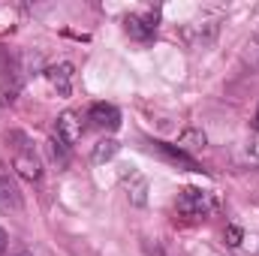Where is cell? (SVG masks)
<instances>
[{
    "instance_id": "5b68a950",
    "label": "cell",
    "mask_w": 259,
    "mask_h": 256,
    "mask_svg": "<svg viewBox=\"0 0 259 256\" xmlns=\"http://www.w3.org/2000/svg\"><path fill=\"white\" fill-rule=\"evenodd\" d=\"M88 121H91V127L103 130V133H115L121 127V112L112 103H94L88 112Z\"/></svg>"
},
{
    "instance_id": "7a4b0ae2",
    "label": "cell",
    "mask_w": 259,
    "mask_h": 256,
    "mask_svg": "<svg viewBox=\"0 0 259 256\" xmlns=\"http://www.w3.org/2000/svg\"><path fill=\"white\" fill-rule=\"evenodd\" d=\"M211 196L208 190H199V187H184L178 196V214L187 217V220H202L208 211H211Z\"/></svg>"
},
{
    "instance_id": "8992f818",
    "label": "cell",
    "mask_w": 259,
    "mask_h": 256,
    "mask_svg": "<svg viewBox=\"0 0 259 256\" xmlns=\"http://www.w3.org/2000/svg\"><path fill=\"white\" fill-rule=\"evenodd\" d=\"M0 208H12V211H18L21 208V193H18V184H15V178H12V172L0 163Z\"/></svg>"
},
{
    "instance_id": "4fadbf2b",
    "label": "cell",
    "mask_w": 259,
    "mask_h": 256,
    "mask_svg": "<svg viewBox=\"0 0 259 256\" xmlns=\"http://www.w3.org/2000/svg\"><path fill=\"white\" fill-rule=\"evenodd\" d=\"M226 241H229L232 247H238V244H241V229H238V226H229V229H226Z\"/></svg>"
},
{
    "instance_id": "52a82bcc",
    "label": "cell",
    "mask_w": 259,
    "mask_h": 256,
    "mask_svg": "<svg viewBox=\"0 0 259 256\" xmlns=\"http://www.w3.org/2000/svg\"><path fill=\"white\" fill-rule=\"evenodd\" d=\"M78 139H81V121H78V115L75 112H64L58 118V142H64L66 148H69Z\"/></svg>"
},
{
    "instance_id": "3957f363",
    "label": "cell",
    "mask_w": 259,
    "mask_h": 256,
    "mask_svg": "<svg viewBox=\"0 0 259 256\" xmlns=\"http://www.w3.org/2000/svg\"><path fill=\"white\" fill-rule=\"evenodd\" d=\"M124 30L133 39L148 42L157 33V12H133V15H127L124 18Z\"/></svg>"
},
{
    "instance_id": "5bb4252c",
    "label": "cell",
    "mask_w": 259,
    "mask_h": 256,
    "mask_svg": "<svg viewBox=\"0 0 259 256\" xmlns=\"http://www.w3.org/2000/svg\"><path fill=\"white\" fill-rule=\"evenodd\" d=\"M6 250H9V235H6V229L0 226V256L6 253Z\"/></svg>"
},
{
    "instance_id": "8fae6325",
    "label": "cell",
    "mask_w": 259,
    "mask_h": 256,
    "mask_svg": "<svg viewBox=\"0 0 259 256\" xmlns=\"http://www.w3.org/2000/svg\"><path fill=\"white\" fill-rule=\"evenodd\" d=\"M244 64H250L253 69H259V36H253L244 49Z\"/></svg>"
},
{
    "instance_id": "ba28073f",
    "label": "cell",
    "mask_w": 259,
    "mask_h": 256,
    "mask_svg": "<svg viewBox=\"0 0 259 256\" xmlns=\"http://www.w3.org/2000/svg\"><path fill=\"white\" fill-rule=\"evenodd\" d=\"M46 78H49V84H52L61 97H66V94L72 91V66L69 64L49 66V69H46Z\"/></svg>"
},
{
    "instance_id": "277c9868",
    "label": "cell",
    "mask_w": 259,
    "mask_h": 256,
    "mask_svg": "<svg viewBox=\"0 0 259 256\" xmlns=\"http://www.w3.org/2000/svg\"><path fill=\"white\" fill-rule=\"evenodd\" d=\"M148 151L151 154H160L163 160H169V163H175V166H184V169H190V172H202V166L196 163L193 157L181 148V145H166V142H148Z\"/></svg>"
},
{
    "instance_id": "7c38bea8",
    "label": "cell",
    "mask_w": 259,
    "mask_h": 256,
    "mask_svg": "<svg viewBox=\"0 0 259 256\" xmlns=\"http://www.w3.org/2000/svg\"><path fill=\"white\" fill-rule=\"evenodd\" d=\"M52 157H55V160H58L61 166L66 163V145H64V142H58V139H52Z\"/></svg>"
},
{
    "instance_id": "2e32d148",
    "label": "cell",
    "mask_w": 259,
    "mask_h": 256,
    "mask_svg": "<svg viewBox=\"0 0 259 256\" xmlns=\"http://www.w3.org/2000/svg\"><path fill=\"white\" fill-rule=\"evenodd\" d=\"M9 256H33V250H30V247H24V244H18V247H15Z\"/></svg>"
},
{
    "instance_id": "9a60e30c",
    "label": "cell",
    "mask_w": 259,
    "mask_h": 256,
    "mask_svg": "<svg viewBox=\"0 0 259 256\" xmlns=\"http://www.w3.org/2000/svg\"><path fill=\"white\" fill-rule=\"evenodd\" d=\"M250 160H253V163L259 166V136L253 139V142H250Z\"/></svg>"
},
{
    "instance_id": "30bf717a",
    "label": "cell",
    "mask_w": 259,
    "mask_h": 256,
    "mask_svg": "<svg viewBox=\"0 0 259 256\" xmlns=\"http://www.w3.org/2000/svg\"><path fill=\"white\" fill-rule=\"evenodd\" d=\"M118 148H121V145H118L115 139H103V142L94 145V154H91V157H94V163H106V160H112V157L118 154Z\"/></svg>"
},
{
    "instance_id": "ac0fdd59",
    "label": "cell",
    "mask_w": 259,
    "mask_h": 256,
    "mask_svg": "<svg viewBox=\"0 0 259 256\" xmlns=\"http://www.w3.org/2000/svg\"><path fill=\"white\" fill-rule=\"evenodd\" d=\"M256 124H259V115H256Z\"/></svg>"
},
{
    "instance_id": "9c48e42d",
    "label": "cell",
    "mask_w": 259,
    "mask_h": 256,
    "mask_svg": "<svg viewBox=\"0 0 259 256\" xmlns=\"http://www.w3.org/2000/svg\"><path fill=\"white\" fill-rule=\"evenodd\" d=\"M124 184H127V190H130V199H133L136 205H145V199H148V196H145V193H148V181H145L133 166L124 172Z\"/></svg>"
},
{
    "instance_id": "e0dca14e",
    "label": "cell",
    "mask_w": 259,
    "mask_h": 256,
    "mask_svg": "<svg viewBox=\"0 0 259 256\" xmlns=\"http://www.w3.org/2000/svg\"><path fill=\"white\" fill-rule=\"evenodd\" d=\"M148 253H151V256H166V253H163V250H160V247H151Z\"/></svg>"
},
{
    "instance_id": "6da1fadb",
    "label": "cell",
    "mask_w": 259,
    "mask_h": 256,
    "mask_svg": "<svg viewBox=\"0 0 259 256\" xmlns=\"http://www.w3.org/2000/svg\"><path fill=\"white\" fill-rule=\"evenodd\" d=\"M9 142H18V145H15V157H12V169H15L24 181H39V178H42V166H39L33 148L27 145L24 133H9Z\"/></svg>"
}]
</instances>
